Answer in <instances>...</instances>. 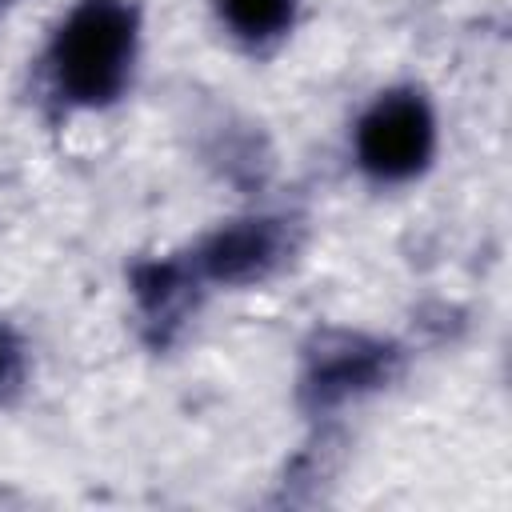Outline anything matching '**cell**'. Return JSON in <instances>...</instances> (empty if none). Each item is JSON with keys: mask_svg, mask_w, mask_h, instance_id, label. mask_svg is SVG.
I'll return each mask as SVG.
<instances>
[{"mask_svg": "<svg viewBox=\"0 0 512 512\" xmlns=\"http://www.w3.org/2000/svg\"><path fill=\"white\" fill-rule=\"evenodd\" d=\"M292 248H296L292 220L252 212V216H236V220L216 224L180 260H184L188 276L200 288L204 284H212V288H252V284H264L272 272H280L288 264Z\"/></svg>", "mask_w": 512, "mask_h": 512, "instance_id": "cell-3", "label": "cell"}, {"mask_svg": "<svg viewBox=\"0 0 512 512\" xmlns=\"http://www.w3.org/2000/svg\"><path fill=\"white\" fill-rule=\"evenodd\" d=\"M28 380V344L24 336L0 320V404H8Z\"/></svg>", "mask_w": 512, "mask_h": 512, "instance_id": "cell-6", "label": "cell"}, {"mask_svg": "<svg viewBox=\"0 0 512 512\" xmlns=\"http://www.w3.org/2000/svg\"><path fill=\"white\" fill-rule=\"evenodd\" d=\"M300 0H212L220 28L244 48L280 44L296 24Z\"/></svg>", "mask_w": 512, "mask_h": 512, "instance_id": "cell-5", "label": "cell"}, {"mask_svg": "<svg viewBox=\"0 0 512 512\" xmlns=\"http://www.w3.org/2000/svg\"><path fill=\"white\" fill-rule=\"evenodd\" d=\"M144 16L136 0H76L44 44V84L72 112H100L128 96L140 64Z\"/></svg>", "mask_w": 512, "mask_h": 512, "instance_id": "cell-1", "label": "cell"}, {"mask_svg": "<svg viewBox=\"0 0 512 512\" xmlns=\"http://www.w3.org/2000/svg\"><path fill=\"white\" fill-rule=\"evenodd\" d=\"M440 144L432 100L416 84L376 92L352 124V160L372 184H412Z\"/></svg>", "mask_w": 512, "mask_h": 512, "instance_id": "cell-2", "label": "cell"}, {"mask_svg": "<svg viewBox=\"0 0 512 512\" xmlns=\"http://www.w3.org/2000/svg\"><path fill=\"white\" fill-rule=\"evenodd\" d=\"M0 4H4V0H0Z\"/></svg>", "mask_w": 512, "mask_h": 512, "instance_id": "cell-7", "label": "cell"}, {"mask_svg": "<svg viewBox=\"0 0 512 512\" xmlns=\"http://www.w3.org/2000/svg\"><path fill=\"white\" fill-rule=\"evenodd\" d=\"M400 364L396 344L364 332H320L304 356L300 396L312 408H336L372 388H384Z\"/></svg>", "mask_w": 512, "mask_h": 512, "instance_id": "cell-4", "label": "cell"}]
</instances>
